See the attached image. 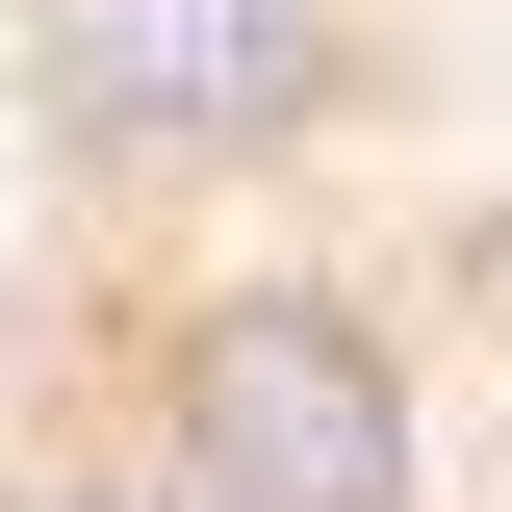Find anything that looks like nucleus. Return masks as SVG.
I'll list each match as a JSON object with an SVG mask.
<instances>
[{
  "mask_svg": "<svg viewBox=\"0 0 512 512\" xmlns=\"http://www.w3.org/2000/svg\"><path fill=\"white\" fill-rule=\"evenodd\" d=\"M128 436L180 461L205 512H436V384L359 282L308 256H205L128 308Z\"/></svg>",
  "mask_w": 512,
  "mask_h": 512,
  "instance_id": "f257e3e1",
  "label": "nucleus"
},
{
  "mask_svg": "<svg viewBox=\"0 0 512 512\" xmlns=\"http://www.w3.org/2000/svg\"><path fill=\"white\" fill-rule=\"evenodd\" d=\"M0 512H205V487H180L154 436H26V461H0Z\"/></svg>",
  "mask_w": 512,
  "mask_h": 512,
  "instance_id": "7ed1b4c3",
  "label": "nucleus"
},
{
  "mask_svg": "<svg viewBox=\"0 0 512 512\" xmlns=\"http://www.w3.org/2000/svg\"><path fill=\"white\" fill-rule=\"evenodd\" d=\"M77 205H205L359 128V0H0Z\"/></svg>",
  "mask_w": 512,
  "mask_h": 512,
  "instance_id": "f03ea898",
  "label": "nucleus"
}]
</instances>
